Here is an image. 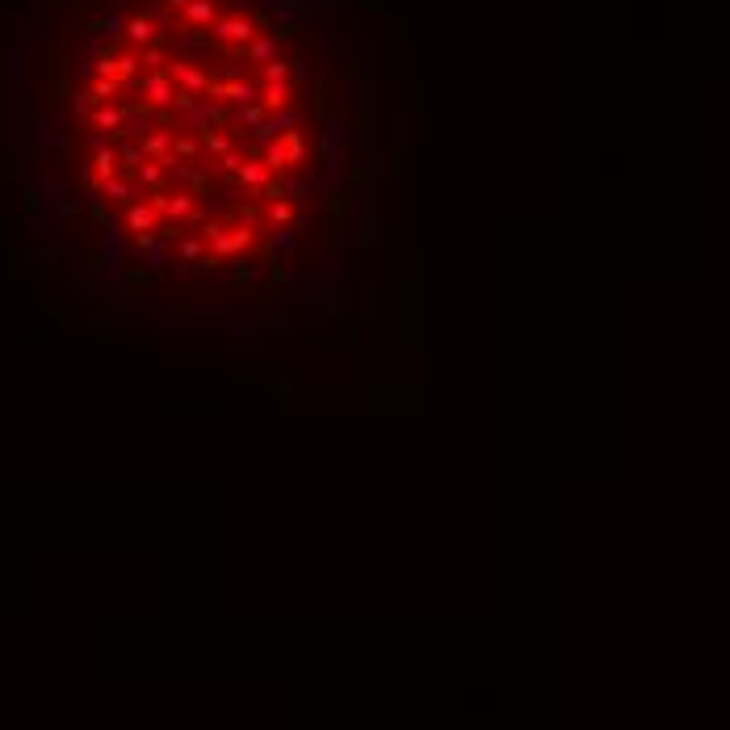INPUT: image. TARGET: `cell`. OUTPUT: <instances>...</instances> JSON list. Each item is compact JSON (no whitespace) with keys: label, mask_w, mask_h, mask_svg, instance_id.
<instances>
[{"label":"cell","mask_w":730,"mask_h":730,"mask_svg":"<svg viewBox=\"0 0 730 730\" xmlns=\"http://www.w3.org/2000/svg\"><path fill=\"white\" fill-rule=\"evenodd\" d=\"M122 109V131L118 135H126V138H135V143H143V138L156 131V109L143 101V105H118ZM114 135V138H118Z\"/></svg>","instance_id":"1"},{"label":"cell","mask_w":730,"mask_h":730,"mask_svg":"<svg viewBox=\"0 0 730 730\" xmlns=\"http://www.w3.org/2000/svg\"><path fill=\"white\" fill-rule=\"evenodd\" d=\"M138 92H143V101L151 105V109H168L173 105V92H177V85L168 80V72L160 67V72H147V76H138Z\"/></svg>","instance_id":"2"},{"label":"cell","mask_w":730,"mask_h":730,"mask_svg":"<svg viewBox=\"0 0 730 730\" xmlns=\"http://www.w3.org/2000/svg\"><path fill=\"white\" fill-rule=\"evenodd\" d=\"M164 72H168V80H181V92H193V97H202L206 85H210V76H206L202 67L185 63V59H168V63H164Z\"/></svg>","instance_id":"3"},{"label":"cell","mask_w":730,"mask_h":730,"mask_svg":"<svg viewBox=\"0 0 730 730\" xmlns=\"http://www.w3.org/2000/svg\"><path fill=\"white\" fill-rule=\"evenodd\" d=\"M206 92H210V101H235V105H248V101H256V85H248V80H210L206 85Z\"/></svg>","instance_id":"4"},{"label":"cell","mask_w":730,"mask_h":730,"mask_svg":"<svg viewBox=\"0 0 730 730\" xmlns=\"http://www.w3.org/2000/svg\"><path fill=\"white\" fill-rule=\"evenodd\" d=\"M214 38H223V43H252L256 38V26L248 21V17H214Z\"/></svg>","instance_id":"5"},{"label":"cell","mask_w":730,"mask_h":730,"mask_svg":"<svg viewBox=\"0 0 730 730\" xmlns=\"http://www.w3.org/2000/svg\"><path fill=\"white\" fill-rule=\"evenodd\" d=\"M344 147H349V131H344L336 118H327V122H323V164L344 160Z\"/></svg>","instance_id":"6"},{"label":"cell","mask_w":730,"mask_h":730,"mask_svg":"<svg viewBox=\"0 0 730 730\" xmlns=\"http://www.w3.org/2000/svg\"><path fill=\"white\" fill-rule=\"evenodd\" d=\"M114 285H118V294H147V290H151V269L126 265L122 273L114 277Z\"/></svg>","instance_id":"7"},{"label":"cell","mask_w":730,"mask_h":730,"mask_svg":"<svg viewBox=\"0 0 730 730\" xmlns=\"http://www.w3.org/2000/svg\"><path fill=\"white\" fill-rule=\"evenodd\" d=\"M277 143H281V151H285V164H290V168L307 160V138H303V131H281Z\"/></svg>","instance_id":"8"},{"label":"cell","mask_w":730,"mask_h":730,"mask_svg":"<svg viewBox=\"0 0 730 730\" xmlns=\"http://www.w3.org/2000/svg\"><path fill=\"white\" fill-rule=\"evenodd\" d=\"M256 101H261L265 114H281L290 105V85H265V89L256 92Z\"/></svg>","instance_id":"9"},{"label":"cell","mask_w":730,"mask_h":730,"mask_svg":"<svg viewBox=\"0 0 730 730\" xmlns=\"http://www.w3.org/2000/svg\"><path fill=\"white\" fill-rule=\"evenodd\" d=\"M193 210H197V197H189V193H168V197H164V210H160V214H168L173 223H181V219H189Z\"/></svg>","instance_id":"10"},{"label":"cell","mask_w":730,"mask_h":730,"mask_svg":"<svg viewBox=\"0 0 730 730\" xmlns=\"http://www.w3.org/2000/svg\"><path fill=\"white\" fill-rule=\"evenodd\" d=\"M197 143H202L206 156H227L231 151V135H219V131H210V126H197Z\"/></svg>","instance_id":"11"},{"label":"cell","mask_w":730,"mask_h":730,"mask_svg":"<svg viewBox=\"0 0 730 730\" xmlns=\"http://www.w3.org/2000/svg\"><path fill=\"white\" fill-rule=\"evenodd\" d=\"M92 173H97V181L118 177V151H114V143L101 147V151H92Z\"/></svg>","instance_id":"12"},{"label":"cell","mask_w":730,"mask_h":730,"mask_svg":"<svg viewBox=\"0 0 730 730\" xmlns=\"http://www.w3.org/2000/svg\"><path fill=\"white\" fill-rule=\"evenodd\" d=\"M173 135H177V131H164V126H156L151 135L138 143V147H143V156L151 160V156H164V151H173Z\"/></svg>","instance_id":"13"},{"label":"cell","mask_w":730,"mask_h":730,"mask_svg":"<svg viewBox=\"0 0 730 730\" xmlns=\"http://www.w3.org/2000/svg\"><path fill=\"white\" fill-rule=\"evenodd\" d=\"M269 177H273V173H269L261 160H248V164H239V168H235V181H239V185H252V189H261Z\"/></svg>","instance_id":"14"},{"label":"cell","mask_w":730,"mask_h":730,"mask_svg":"<svg viewBox=\"0 0 730 730\" xmlns=\"http://www.w3.org/2000/svg\"><path fill=\"white\" fill-rule=\"evenodd\" d=\"M185 21H189L193 30L214 26V4H210V0H189V4H185Z\"/></svg>","instance_id":"15"},{"label":"cell","mask_w":730,"mask_h":730,"mask_svg":"<svg viewBox=\"0 0 730 730\" xmlns=\"http://www.w3.org/2000/svg\"><path fill=\"white\" fill-rule=\"evenodd\" d=\"M126 231H156V210L147 202H135L126 210Z\"/></svg>","instance_id":"16"},{"label":"cell","mask_w":730,"mask_h":730,"mask_svg":"<svg viewBox=\"0 0 730 730\" xmlns=\"http://www.w3.org/2000/svg\"><path fill=\"white\" fill-rule=\"evenodd\" d=\"M122 34H126L131 43H143V46H151V43H156V26H151L147 17H131V21L122 26Z\"/></svg>","instance_id":"17"},{"label":"cell","mask_w":730,"mask_h":730,"mask_svg":"<svg viewBox=\"0 0 730 730\" xmlns=\"http://www.w3.org/2000/svg\"><path fill=\"white\" fill-rule=\"evenodd\" d=\"M269 223H273V227L294 223V231H298L303 227V214H294V202H269Z\"/></svg>","instance_id":"18"},{"label":"cell","mask_w":730,"mask_h":730,"mask_svg":"<svg viewBox=\"0 0 730 730\" xmlns=\"http://www.w3.org/2000/svg\"><path fill=\"white\" fill-rule=\"evenodd\" d=\"M92 122H97L101 131H109V138H114L118 131H122V109H118V105H101V109L92 114Z\"/></svg>","instance_id":"19"},{"label":"cell","mask_w":730,"mask_h":730,"mask_svg":"<svg viewBox=\"0 0 730 730\" xmlns=\"http://www.w3.org/2000/svg\"><path fill=\"white\" fill-rule=\"evenodd\" d=\"M181 177H185V185H189V197H202V193H210V173H197V168L181 164Z\"/></svg>","instance_id":"20"},{"label":"cell","mask_w":730,"mask_h":730,"mask_svg":"<svg viewBox=\"0 0 730 730\" xmlns=\"http://www.w3.org/2000/svg\"><path fill=\"white\" fill-rule=\"evenodd\" d=\"M173 156H181V160H197V156H202L197 135H173Z\"/></svg>","instance_id":"21"},{"label":"cell","mask_w":730,"mask_h":730,"mask_svg":"<svg viewBox=\"0 0 730 730\" xmlns=\"http://www.w3.org/2000/svg\"><path fill=\"white\" fill-rule=\"evenodd\" d=\"M114 151H118V168H126V173H135L138 164H143V160H147V156H143V147H138V143H126V147H114Z\"/></svg>","instance_id":"22"},{"label":"cell","mask_w":730,"mask_h":730,"mask_svg":"<svg viewBox=\"0 0 730 730\" xmlns=\"http://www.w3.org/2000/svg\"><path fill=\"white\" fill-rule=\"evenodd\" d=\"M101 193H105L109 202H131V181H122V177H105V181H101Z\"/></svg>","instance_id":"23"},{"label":"cell","mask_w":730,"mask_h":730,"mask_svg":"<svg viewBox=\"0 0 730 730\" xmlns=\"http://www.w3.org/2000/svg\"><path fill=\"white\" fill-rule=\"evenodd\" d=\"M261 164H265L269 173H277V177H285V168H290V164H285V151H281V143H277V138L265 147V160H261Z\"/></svg>","instance_id":"24"},{"label":"cell","mask_w":730,"mask_h":730,"mask_svg":"<svg viewBox=\"0 0 730 730\" xmlns=\"http://www.w3.org/2000/svg\"><path fill=\"white\" fill-rule=\"evenodd\" d=\"M323 210H327L332 223H340V219L349 214V193H327V197H323Z\"/></svg>","instance_id":"25"},{"label":"cell","mask_w":730,"mask_h":730,"mask_svg":"<svg viewBox=\"0 0 730 730\" xmlns=\"http://www.w3.org/2000/svg\"><path fill=\"white\" fill-rule=\"evenodd\" d=\"M168 59H164V43L156 46H143V55H138V67H147V72H160Z\"/></svg>","instance_id":"26"},{"label":"cell","mask_w":730,"mask_h":730,"mask_svg":"<svg viewBox=\"0 0 730 730\" xmlns=\"http://www.w3.org/2000/svg\"><path fill=\"white\" fill-rule=\"evenodd\" d=\"M265 118H269V114L261 109V101H248V105H239V122H244L248 131H256V126H261Z\"/></svg>","instance_id":"27"},{"label":"cell","mask_w":730,"mask_h":730,"mask_svg":"<svg viewBox=\"0 0 730 730\" xmlns=\"http://www.w3.org/2000/svg\"><path fill=\"white\" fill-rule=\"evenodd\" d=\"M290 72H294L290 59H269V63H265V80H269V85H285Z\"/></svg>","instance_id":"28"},{"label":"cell","mask_w":730,"mask_h":730,"mask_svg":"<svg viewBox=\"0 0 730 730\" xmlns=\"http://www.w3.org/2000/svg\"><path fill=\"white\" fill-rule=\"evenodd\" d=\"M92 101H101V105H109V101H114V97H118V92H122V85H118V80H97V85H92Z\"/></svg>","instance_id":"29"},{"label":"cell","mask_w":730,"mask_h":730,"mask_svg":"<svg viewBox=\"0 0 730 730\" xmlns=\"http://www.w3.org/2000/svg\"><path fill=\"white\" fill-rule=\"evenodd\" d=\"M227 239H231V248H235V252H244V248H252V244H256V227H235V231H227Z\"/></svg>","instance_id":"30"},{"label":"cell","mask_w":730,"mask_h":730,"mask_svg":"<svg viewBox=\"0 0 730 730\" xmlns=\"http://www.w3.org/2000/svg\"><path fill=\"white\" fill-rule=\"evenodd\" d=\"M336 344H344V349H357V344H361V323H357V320H349L344 327H340Z\"/></svg>","instance_id":"31"},{"label":"cell","mask_w":730,"mask_h":730,"mask_svg":"<svg viewBox=\"0 0 730 730\" xmlns=\"http://www.w3.org/2000/svg\"><path fill=\"white\" fill-rule=\"evenodd\" d=\"M256 193H261L265 202H285V181H281V177H269V181L261 185Z\"/></svg>","instance_id":"32"},{"label":"cell","mask_w":730,"mask_h":730,"mask_svg":"<svg viewBox=\"0 0 730 730\" xmlns=\"http://www.w3.org/2000/svg\"><path fill=\"white\" fill-rule=\"evenodd\" d=\"M122 26H126V21H122L118 13H109V17H101V21H97V30H101L105 38H118V34H122Z\"/></svg>","instance_id":"33"},{"label":"cell","mask_w":730,"mask_h":730,"mask_svg":"<svg viewBox=\"0 0 730 730\" xmlns=\"http://www.w3.org/2000/svg\"><path fill=\"white\" fill-rule=\"evenodd\" d=\"M365 164H369V160H353V164H349V189H361L365 185V177H369Z\"/></svg>","instance_id":"34"},{"label":"cell","mask_w":730,"mask_h":730,"mask_svg":"<svg viewBox=\"0 0 730 730\" xmlns=\"http://www.w3.org/2000/svg\"><path fill=\"white\" fill-rule=\"evenodd\" d=\"M219 269H223V256H214V252H206L197 261V277H210V273H219Z\"/></svg>","instance_id":"35"},{"label":"cell","mask_w":730,"mask_h":730,"mask_svg":"<svg viewBox=\"0 0 730 730\" xmlns=\"http://www.w3.org/2000/svg\"><path fill=\"white\" fill-rule=\"evenodd\" d=\"M361 298H365V311L374 315V311H378V303H382V290H378L374 281H365V285H361Z\"/></svg>","instance_id":"36"},{"label":"cell","mask_w":730,"mask_h":730,"mask_svg":"<svg viewBox=\"0 0 730 730\" xmlns=\"http://www.w3.org/2000/svg\"><path fill=\"white\" fill-rule=\"evenodd\" d=\"M177 252H181L185 261H202V256H206V252H202V239H181Z\"/></svg>","instance_id":"37"},{"label":"cell","mask_w":730,"mask_h":730,"mask_svg":"<svg viewBox=\"0 0 730 730\" xmlns=\"http://www.w3.org/2000/svg\"><path fill=\"white\" fill-rule=\"evenodd\" d=\"M315 114H320L323 122L332 118V105H327V92H323V89H315Z\"/></svg>","instance_id":"38"},{"label":"cell","mask_w":730,"mask_h":730,"mask_svg":"<svg viewBox=\"0 0 730 730\" xmlns=\"http://www.w3.org/2000/svg\"><path fill=\"white\" fill-rule=\"evenodd\" d=\"M235 168H239V156H235V151H227V156L214 164V173H235Z\"/></svg>","instance_id":"39"},{"label":"cell","mask_w":730,"mask_h":730,"mask_svg":"<svg viewBox=\"0 0 730 730\" xmlns=\"http://www.w3.org/2000/svg\"><path fill=\"white\" fill-rule=\"evenodd\" d=\"M72 109H76V114H89V109H92V92H76Z\"/></svg>","instance_id":"40"},{"label":"cell","mask_w":730,"mask_h":730,"mask_svg":"<svg viewBox=\"0 0 730 730\" xmlns=\"http://www.w3.org/2000/svg\"><path fill=\"white\" fill-rule=\"evenodd\" d=\"M231 277H235V281H252V265H248V261H235Z\"/></svg>","instance_id":"41"},{"label":"cell","mask_w":730,"mask_h":730,"mask_svg":"<svg viewBox=\"0 0 730 730\" xmlns=\"http://www.w3.org/2000/svg\"><path fill=\"white\" fill-rule=\"evenodd\" d=\"M269 281H277V285H281V281H290V269H281V265H269Z\"/></svg>","instance_id":"42"},{"label":"cell","mask_w":730,"mask_h":730,"mask_svg":"<svg viewBox=\"0 0 730 730\" xmlns=\"http://www.w3.org/2000/svg\"><path fill=\"white\" fill-rule=\"evenodd\" d=\"M361 244H378V223H374V219H365V235H361Z\"/></svg>","instance_id":"43"},{"label":"cell","mask_w":730,"mask_h":730,"mask_svg":"<svg viewBox=\"0 0 730 730\" xmlns=\"http://www.w3.org/2000/svg\"><path fill=\"white\" fill-rule=\"evenodd\" d=\"M164 4H168V9H185V4H189V0H164Z\"/></svg>","instance_id":"44"}]
</instances>
